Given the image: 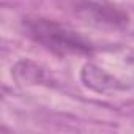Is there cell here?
Listing matches in <instances>:
<instances>
[{"label": "cell", "mask_w": 134, "mask_h": 134, "mask_svg": "<svg viewBox=\"0 0 134 134\" xmlns=\"http://www.w3.org/2000/svg\"><path fill=\"white\" fill-rule=\"evenodd\" d=\"M25 33L38 44L47 51L58 55H71V54H88L92 46L85 41L77 32L65 27L55 21L44 18H25L22 22Z\"/></svg>", "instance_id": "1"}, {"label": "cell", "mask_w": 134, "mask_h": 134, "mask_svg": "<svg viewBox=\"0 0 134 134\" xmlns=\"http://www.w3.org/2000/svg\"><path fill=\"white\" fill-rule=\"evenodd\" d=\"M79 10L84 14V18L88 19L90 22L109 24V25H123V24L128 22V16L126 14H123L121 11L114 10L110 7H104V5L85 2L84 7H81Z\"/></svg>", "instance_id": "2"}, {"label": "cell", "mask_w": 134, "mask_h": 134, "mask_svg": "<svg viewBox=\"0 0 134 134\" xmlns=\"http://www.w3.org/2000/svg\"><path fill=\"white\" fill-rule=\"evenodd\" d=\"M84 73L85 74H88V77H85L84 76V81L87 82V85H90V87H93V88H96V84H99V87H98V90H104L106 88V85L107 87H112V81L101 71V70H98V68H95V66H92V65H88V66H85L84 68Z\"/></svg>", "instance_id": "3"}]
</instances>
